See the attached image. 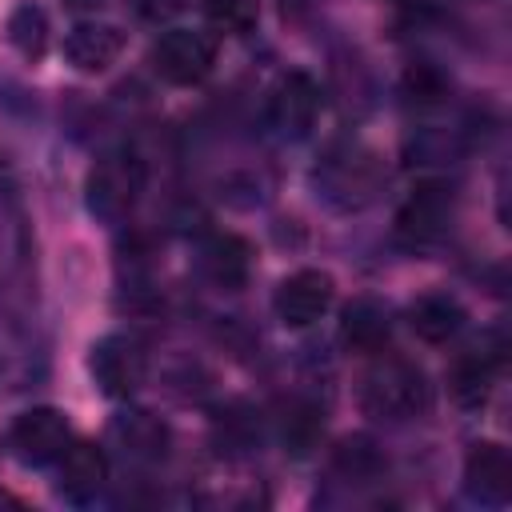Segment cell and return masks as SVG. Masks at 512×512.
Masks as SVG:
<instances>
[{
    "instance_id": "obj_1",
    "label": "cell",
    "mask_w": 512,
    "mask_h": 512,
    "mask_svg": "<svg viewBox=\"0 0 512 512\" xmlns=\"http://www.w3.org/2000/svg\"><path fill=\"white\" fill-rule=\"evenodd\" d=\"M428 404V384L404 356H380L360 380V408L376 420H408Z\"/></svg>"
},
{
    "instance_id": "obj_2",
    "label": "cell",
    "mask_w": 512,
    "mask_h": 512,
    "mask_svg": "<svg viewBox=\"0 0 512 512\" xmlns=\"http://www.w3.org/2000/svg\"><path fill=\"white\" fill-rule=\"evenodd\" d=\"M316 188L344 212L364 208L380 188V160L360 144H340L316 164Z\"/></svg>"
},
{
    "instance_id": "obj_3",
    "label": "cell",
    "mask_w": 512,
    "mask_h": 512,
    "mask_svg": "<svg viewBox=\"0 0 512 512\" xmlns=\"http://www.w3.org/2000/svg\"><path fill=\"white\" fill-rule=\"evenodd\" d=\"M140 188H144V168L132 152H108L92 164L88 172V212L104 224H124L140 200Z\"/></svg>"
},
{
    "instance_id": "obj_4",
    "label": "cell",
    "mask_w": 512,
    "mask_h": 512,
    "mask_svg": "<svg viewBox=\"0 0 512 512\" xmlns=\"http://www.w3.org/2000/svg\"><path fill=\"white\" fill-rule=\"evenodd\" d=\"M216 64V40L196 28H168L152 44V68L168 84H200Z\"/></svg>"
},
{
    "instance_id": "obj_5",
    "label": "cell",
    "mask_w": 512,
    "mask_h": 512,
    "mask_svg": "<svg viewBox=\"0 0 512 512\" xmlns=\"http://www.w3.org/2000/svg\"><path fill=\"white\" fill-rule=\"evenodd\" d=\"M88 372H92V380H96V388L104 396L124 400V396H132L144 384L148 360H144V348L136 340H128V336H104L88 352Z\"/></svg>"
},
{
    "instance_id": "obj_6",
    "label": "cell",
    "mask_w": 512,
    "mask_h": 512,
    "mask_svg": "<svg viewBox=\"0 0 512 512\" xmlns=\"http://www.w3.org/2000/svg\"><path fill=\"white\" fill-rule=\"evenodd\" d=\"M68 440H72V428H68L64 412H56V408H28L8 428V448L16 452V460L36 464V468L56 464L60 452L68 448Z\"/></svg>"
},
{
    "instance_id": "obj_7",
    "label": "cell",
    "mask_w": 512,
    "mask_h": 512,
    "mask_svg": "<svg viewBox=\"0 0 512 512\" xmlns=\"http://www.w3.org/2000/svg\"><path fill=\"white\" fill-rule=\"evenodd\" d=\"M332 296H336V284H332L328 272L300 268V272H292V276L280 280V288L272 296V308H276V320L280 324L308 328V324H316L332 308Z\"/></svg>"
},
{
    "instance_id": "obj_8",
    "label": "cell",
    "mask_w": 512,
    "mask_h": 512,
    "mask_svg": "<svg viewBox=\"0 0 512 512\" xmlns=\"http://www.w3.org/2000/svg\"><path fill=\"white\" fill-rule=\"evenodd\" d=\"M500 364H504V336L500 332H488L472 348H464L456 356L452 372H448V388H452L456 404H464V408L484 404L488 392H492V380H496Z\"/></svg>"
},
{
    "instance_id": "obj_9",
    "label": "cell",
    "mask_w": 512,
    "mask_h": 512,
    "mask_svg": "<svg viewBox=\"0 0 512 512\" xmlns=\"http://www.w3.org/2000/svg\"><path fill=\"white\" fill-rule=\"evenodd\" d=\"M320 112V88L308 72H284L268 96V124L284 136V140H300L308 136V128L316 124Z\"/></svg>"
},
{
    "instance_id": "obj_10",
    "label": "cell",
    "mask_w": 512,
    "mask_h": 512,
    "mask_svg": "<svg viewBox=\"0 0 512 512\" xmlns=\"http://www.w3.org/2000/svg\"><path fill=\"white\" fill-rule=\"evenodd\" d=\"M452 220V192L444 184H420L396 212V236L412 248L436 244Z\"/></svg>"
},
{
    "instance_id": "obj_11",
    "label": "cell",
    "mask_w": 512,
    "mask_h": 512,
    "mask_svg": "<svg viewBox=\"0 0 512 512\" xmlns=\"http://www.w3.org/2000/svg\"><path fill=\"white\" fill-rule=\"evenodd\" d=\"M40 372V348L16 308L0 296V392H20Z\"/></svg>"
},
{
    "instance_id": "obj_12",
    "label": "cell",
    "mask_w": 512,
    "mask_h": 512,
    "mask_svg": "<svg viewBox=\"0 0 512 512\" xmlns=\"http://www.w3.org/2000/svg\"><path fill=\"white\" fill-rule=\"evenodd\" d=\"M464 492L480 504L504 508L512 500V456L496 440H480L464 456Z\"/></svg>"
},
{
    "instance_id": "obj_13",
    "label": "cell",
    "mask_w": 512,
    "mask_h": 512,
    "mask_svg": "<svg viewBox=\"0 0 512 512\" xmlns=\"http://www.w3.org/2000/svg\"><path fill=\"white\" fill-rule=\"evenodd\" d=\"M104 480H108L104 448L92 444V440H68V448L56 460V488H60V496L84 504V500H92L104 488Z\"/></svg>"
},
{
    "instance_id": "obj_14",
    "label": "cell",
    "mask_w": 512,
    "mask_h": 512,
    "mask_svg": "<svg viewBox=\"0 0 512 512\" xmlns=\"http://www.w3.org/2000/svg\"><path fill=\"white\" fill-rule=\"evenodd\" d=\"M108 436H112V444L132 464H160L168 456V444H172L168 424L160 416H152V412H124V416H116Z\"/></svg>"
},
{
    "instance_id": "obj_15",
    "label": "cell",
    "mask_w": 512,
    "mask_h": 512,
    "mask_svg": "<svg viewBox=\"0 0 512 512\" xmlns=\"http://www.w3.org/2000/svg\"><path fill=\"white\" fill-rule=\"evenodd\" d=\"M388 332H392L388 308L380 300H372V296H356L340 312V344H344V352L376 356L388 344Z\"/></svg>"
},
{
    "instance_id": "obj_16",
    "label": "cell",
    "mask_w": 512,
    "mask_h": 512,
    "mask_svg": "<svg viewBox=\"0 0 512 512\" xmlns=\"http://www.w3.org/2000/svg\"><path fill=\"white\" fill-rule=\"evenodd\" d=\"M124 52V32L116 24H76L64 36V60L80 72H104L108 64H116V56Z\"/></svg>"
},
{
    "instance_id": "obj_17",
    "label": "cell",
    "mask_w": 512,
    "mask_h": 512,
    "mask_svg": "<svg viewBox=\"0 0 512 512\" xmlns=\"http://www.w3.org/2000/svg\"><path fill=\"white\" fill-rule=\"evenodd\" d=\"M200 268L216 288L236 292L252 272V248H248V240H240L232 232H220L200 248Z\"/></svg>"
},
{
    "instance_id": "obj_18",
    "label": "cell",
    "mask_w": 512,
    "mask_h": 512,
    "mask_svg": "<svg viewBox=\"0 0 512 512\" xmlns=\"http://www.w3.org/2000/svg\"><path fill=\"white\" fill-rule=\"evenodd\" d=\"M464 324V308L448 296V292H428L408 308V328L424 340V344H444L460 332Z\"/></svg>"
},
{
    "instance_id": "obj_19",
    "label": "cell",
    "mask_w": 512,
    "mask_h": 512,
    "mask_svg": "<svg viewBox=\"0 0 512 512\" xmlns=\"http://www.w3.org/2000/svg\"><path fill=\"white\" fill-rule=\"evenodd\" d=\"M4 36L8 44L28 56V60H40L48 52V16L40 4H20L8 12V24H4Z\"/></svg>"
},
{
    "instance_id": "obj_20",
    "label": "cell",
    "mask_w": 512,
    "mask_h": 512,
    "mask_svg": "<svg viewBox=\"0 0 512 512\" xmlns=\"http://www.w3.org/2000/svg\"><path fill=\"white\" fill-rule=\"evenodd\" d=\"M332 468L340 476H348V480H372L384 468V456L368 436H344L332 448Z\"/></svg>"
},
{
    "instance_id": "obj_21",
    "label": "cell",
    "mask_w": 512,
    "mask_h": 512,
    "mask_svg": "<svg viewBox=\"0 0 512 512\" xmlns=\"http://www.w3.org/2000/svg\"><path fill=\"white\" fill-rule=\"evenodd\" d=\"M280 436H284V444L296 452V456H304L316 440H320V412L312 408V404H288L284 408V416H280Z\"/></svg>"
},
{
    "instance_id": "obj_22",
    "label": "cell",
    "mask_w": 512,
    "mask_h": 512,
    "mask_svg": "<svg viewBox=\"0 0 512 512\" xmlns=\"http://www.w3.org/2000/svg\"><path fill=\"white\" fill-rule=\"evenodd\" d=\"M204 16H208L220 32L240 36V32H248V28L256 24L260 8H256V0H204Z\"/></svg>"
},
{
    "instance_id": "obj_23",
    "label": "cell",
    "mask_w": 512,
    "mask_h": 512,
    "mask_svg": "<svg viewBox=\"0 0 512 512\" xmlns=\"http://www.w3.org/2000/svg\"><path fill=\"white\" fill-rule=\"evenodd\" d=\"M404 96L412 104H440L448 96V80L432 64H412L404 72Z\"/></svg>"
},
{
    "instance_id": "obj_24",
    "label": "cell",
    "mask_w": 512,
    "mask_h": 512,
    "mask_svg": "<svg viewBox=\"0 0 512 512\" xmlns=\"http://www.w3.org/2000/svg\"><path fill=\"white\" fill-rule=\"evenodd\" d=\"M132 8H136V16H140V20L160 24V20L176 16V12L184 8V0H132Z\"/></svg>"
},
{
    "instance_id": "obj_25",
    "label": "cell",
    "mask_w": 512,
    "mask_h": 512,
    "mask_svg": "<svg viewBox=\"0 0 512 512\" xmlns=\"http://www.w3.org/2000/svg\"><path fill=\"white\" fill-rule=\"evenodd\" d=\"M64 4H72V8H92V4H100V0H64Z\"/></svg>"
}]
</instances>
